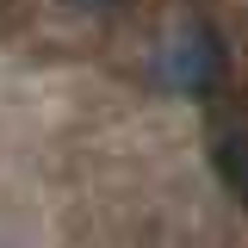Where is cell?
Segmentation results:
<instances>
[{
    "instance_id": "6da1fadb",
    "label": "cell",
    "mask_w": 248,
    "mask_h": 248,
    "mask_svg": "<svg viewBox=\"0 0 248 248\" xmlns=\"http://www.w3.org/2000/svg\"><path fill=\"white\" fill-rule=\"evenodd\" d=\"M155 75H161V87L180 93V99H211L223 87V75H230V50H223L217 25H205V19L174 25L168 44L155 50Z\"/></svg>"
},
{
    "instance_id": "7a4b0ae2",
    "label": "cell",
    "mask_w": 248,
    "mask_h": 248,
    "mask_svg": "<svg viewBox=\"0 0 248 248\" xmlns=\"http://www.w3.org/2000/svg\"><path fill=\"white\" fill-rule=\"evenodd\" d=\"M211 168H217V180L248 205V124H236V130H223V137H217Z\"/></svg>"
},
{
    "instance_id": "3957f363",
    "label": "cell",
    "mask_w": 248,
    "mask_h": 248,
    "mask_svg": "<svg viewBox=\"0 0 248 248\" xmlns=\"http://www.w3.org/2000/svg\"><path fill=\"white\" fill-rule=\"evenodd\" d=\"M62 6H75V13H118V6H130V0H62Z\"/></svg>"
}]
</instances>
